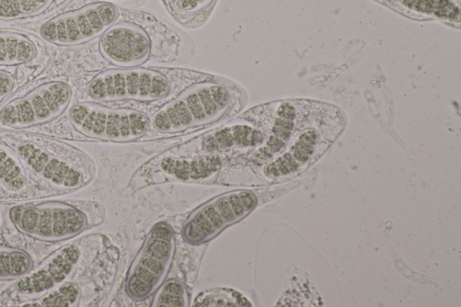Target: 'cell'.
Listing matches in <instances>:
<instances>
[{
    "label": "cell",
    "mask_w": 461,
    "mask_h": 307,
    "mask_svg": "<svg viewBox=\"0 0 461 307\" xmlns=\"http://www.w3.org/2000/svg\"><path fill=\"white\" fill-rule=\"evenodd\" d=\"M176 250L174 230L165 221L156 223L131 262L125 281L127 295L142 301L164 282Z\"/></svg>",
    "instance_id": "obj_3"
},
{
    "label": "cell",
    "mask_w": 461,
    "mask_h": 307,
    "mask_svg": "<svg viewBox=\"0 0 461 307\" xmlns=\"http://www.w3.org/2000/svg\"><path fill=\"white\" fill-rule=\"evenodd\" d=\"M214 0H174L176 10L184 14H196L208 9Z\"/></svg>",
    "instance_id": "obj_23"
},
{
    "label": "cell",
    "mask_w": 461,
    "mask_h": 307,
    "mask_svg": "<svg viewBox=\"0 0 461 307\" xmlns=\"http://www.w3.org/2000/svg\"><path fill=\"white\" fill-rule=\"evenodd\" d=\"M395 10L418 19H438L460 25L459 0H380Z\"/></svg>",
    "instance_id": "obj_14"
},
{
    "label": "cell",
    "mask_w": 461,
    "mask_h": 307,
    "mask_svg": "<svg viewBox=\"0 0 461 307\" xmlns=\"http://www.w3.org/2000/svg\"><path fill=\"white\" fill-rule=\"evenodd\" d=\"M74 128L81 134L101 140L127 142L145 135L151 126L143 113L111 108L95 103H78L69 111Z\"/></svg>",
    "instance_id": "obj_4"
},
{
    "label": "cell",
    "mask_w": 461,
    "mask_h": 307,
    "mask_svg": "<svg viewBox=\"0 0 461 307\" xmlns=\"http://www.w3.org/2000/svg\"><path fill=\"white\" fill-rule=\"evenodd\" d=\"M152 306L185 307L189 296L184 284L176 278L164 281L156 291Z\"/></svg>",
    "instance_id": "obj_20"
},
{
    "label": "cell",
    "mask_w": 461,
    "mask_h": 307,
    "mask_svg": "<svg viewBox=\"0 0 461 307\" xmlns=\"http://www.w3.org/2000/svg\"><path fill=\"white\" fill-rule=\"evenodd\" d=\"M196 307H245L250 302L240 292L231 288H212L199 293L194 302Z\"/></svg>",
    "instance_id": "obj_19"
},
{
    "label": "cell",
    "mask_w": 461,
    "mask_h": 307,
    "mask_svg": "<svg viewBox=\"0 0 461 307\" xmlns=\"http://www.w3.org/2000/svg\"><path fill=\"white\" fill-rule=\"evenodd\" d=\"M78 289L74 284H67L46 296L37 306H68L78 297Z\"/></svg>",
    "instance_id": "obj_22"
},
{
    "label": "cell",
    "mask_w": 461,
    "mask_h": 307,
    "mask_svg": "<svg viewBox=\"0 0 461 307\" xmlns=\"http://www.w3.org/2000/svg\"><path fill=\"white\" fill-rule=\"evenodd\" d=\"M80 251L74 245L64 248L50 262L17 284V288L29 293H41L63 281L77 262Z\"/></svg>",
    "instance_id": "obj_13"
},
{
    "label": "cell",
    "mask_w": 461,
    "mask_h": 307,
    "mask_svg": "<svg viewBox=\"0 0 461 307\" xmlns=\"http://www.w3.org/2000/svg\"><path fill=\"white\" fill-rule=\"evenodd\" d=\"M169 91L170 83L164 74L140 67L104 70L87 86L88 95L103 102H154L165 98Z\"/></svg>",
    "instance_id": "obj_5"
},
{
    "label": "cell",
    "mask_w": 461,
    "mask_h": 307,
    "mask_svg": "<svg viewBox=\"0 0 461 307\" xmlns=\"http://www.w3.org/2000/svg\"><path fill=\"white\" fill-rule=\"evenodd\" d=\"M36 54V46L28 37L18 32H0V66L24 64Z\"/></svg>",
    "instance_id": "obj_15"
},
{
    "label": "cell",
    "mask_w": 461,
    "mask_h": 307,
    "mask_svg": "<svg viewBox=\"0 0 461 307\" xmlns=\"http://www.w3.org/2000/svg\"><path fill=\"white\" fill-rule=\"evenodd\" d=\"M0 181L12 190H20L24 185L22 167L14 157L0 145Z\"/></svg>",
    "instance_id": "obj_21"
},
{
    "label": "cell",
    "mask_w": 461,
    "mask_h": 307,
    "mask_svg": "<svg viewBox=\"0 0 461 307\" xmlns=\"http://www.w3.org/2000/svg\"><path fill=\"white\" fill-rule=\"evenodd\" d=\"M262 128L249 117L222 125L199 140L198 156H218L233 151H256L265 142Z\"/></svg>",
    "instance_id": "obj_11"
},
{
    "label": "cell",
    "mask_w": 461,
    "mask_h": 307,
    "mask_svg": "<svg viewBox=\"0 0 461 307\" xmlns=\"http://www.w3.org/2000/svg\"><path fill=\"white\" fill-rule=\"evenodd\" d=\"M56 0H0V20H20L40 15Z\"/></svg>",
    "instance_id": "obj_18"
},
{
    "label": "cell",
    "mask_w": 461,
    "mask_h": 307,
    "mask_svg": "<svg viewBox=\"0 0 461 307\" xmlns=\"http://www.w3.org/2000/svg\"><path fill=\"white\" fill-rule=\"evenodd\" d=\"M99 50L113 66L128 68L144 64L152 46L149 35L141 26L132 22H120L100 36Z\"/></svg>",
    "instance_id": "obj_10"
},
{
    "label": "cell",
    "mask_w": 461,
    "mask_h": 307,
    "mask_svg": "<svg viewBox=\"0 0 461 307\" xmlns=\"http://www.w3.org/2000/svg\"><path fill=\"white\" fill-rule=\"evenodd\" d=\"M13 87V77L8 72L0 69V102L11 93Z\"/></svg>",
    "instance_id": "obj_24"
},
{
    "label": "cell",
    "mask_w": 461,
    "mask_h": 307,
    "mask_svg": "<svg viewBox=\"0 0 461 307\" xmlns=\"http://www.w3.org/2000/svg\"><path fill=\"white\" fill-rule=\"evenodd\" d=\"M70 86L62 81L41 84L23 97L11 101L0 112L1 122L23 128L50 122L68 106Z\"/></svg>",
    "instance_id": "obj_9"
},
{
    "label": "cell",
    "mask_w": 461,
    "mask_h": 307,
    "mask_svg": "<svg viewBox=\"0 0 461 307\" xmlns=\"http://www.w3.org/2000/svg\"><path fill=\"white\" fill-rule=\"evenodd\" d=\"M118 17L116 7L106 2L88 4L45 22L41 37L59 46H76L101 36Z\"/></svg>",
    "instance_id": "obj_8"
},
{
    "label": "cell",
    "mask_w": 461,
    "mask_h": 307,
    "mask_svg": "<svg viewBox=\"0 0 461 307\" xmlns=\"http://www.w3.org/2000/svg\"><path fill=\"white\" fill-rule=\"evenodd\" d=\"M258 205V196L249 190L220 194L196 208L182 228L183 239L200 245L248 216Z\"/></svg>",
    "instance_id": "obj_6"
},
{
    "label": "cell",
    "mask_w": 461,
    "mask_h": 307,
    "mask_svg": "<svg viewBox=\"0 0 461 307\" xmlns=\"http://www.w3.org/2000/svg\"><path fill=\"white\" fill-rule=\"evenodd\" d=\"M240 91L219 81L194 84L162 105L153 115L152 127L161 133H177L206 126L226 117L240 101Z\"/></svg>",
    "instance_id": "obj_1"
},
{
    "label": "cell",
    "mask_w": 461,
    "mask_h": 307,
    "mask_svg": "<svg viewBox=\"0 0 461 307\" xmlns=\"http://www.w3.org/2000/svg\"><path fill=\"white\" fill-rule=\"evenodd\" d=\"M345 123V117L338 107L322 103L285 149L266 163L265 176L277 179L307 168L336 140Z\"/></svg>",
    "instance_id": "obj_2"
},
{
    "label": "cell",
    "mask_w": 461,
    "mask_h": 307,
    "mask_svg": "<svg viewBox=\"0 0 461 307\" xmlns=\"http://www.w3.org/2000/svg\"><path fill=\"white\" fill-rule=\"evenodd\" d=\"M221 164L218 156H201L190 159L165 158L161 167L180 178H195L206 176L217 171Z\"/></svg>",
    "instance_id": "obj_16"
},
{
    "label": "cell",
    "mask_w": 461,
    "mask_h": 307,
    "mask_svg": "<svg viewBox=\"0 0 461 307\" xmlns=\"http://www.w3.org/2000/svg\"><path fill=\"white\" fill-rule=\"evenodd\" d=\"M9 217L21 232L42 241H61L79 234L86 225V215L61 202L13 207Z\"/></svg>",
    "instance_id": "obj_7"
},
{
    "label": "cell",
    "mask_w": 461,
    "mask_h": 307,
    "mask_svg": "<svg viewBox=\"0 0 461 307\" xmlns=\"http://www.w3.org/2000/svg\"><path fill=\"white\" fill-rule=\"evenodd\" d=\"M32 265V259L25 251L0 245V281L21 277Z\"/></svg>",
    "instance_id": "obj_17"
},
{
    "label": "cell",
    "mask_w": 461,
    "mask_h": 307,
    "mask_svg": "<svg viewBox=\"0 0 461 307\" xmlns=\"http://www.w3.org/2000/svg\"><path fill=\"white\" fill-rule=\"evenodd\" d=\"M16 150L20 158L32 170L58 185L75 188L85 181V174L81 168L32 142L20 143Z\"/></svg>",
    "instance_id": "obj_12"
}]
</instances>
